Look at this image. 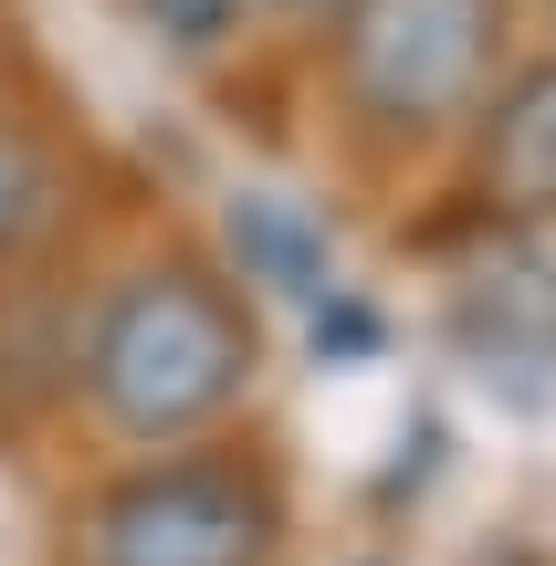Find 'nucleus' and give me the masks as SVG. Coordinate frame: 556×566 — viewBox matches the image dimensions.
Masks as SVG:
<instances>
[{
	"instance_id": "obj_1",
	"label": "nucleus",
	"mask_w": 556,
	"mask_h": 566,
	"mask_svg": "<svg viewBox=\"0 0 556 566\" xmlns=\"http://www.w3.org/2000/svg\"><path fill=\"white\" fill-rule=\"evenodd\" d=\"M263 378V325L210 263H137L95 294L74 336V399L105 441L168 451L221 430Z\"/></svg>"
},
{
	"instance_id": "obj_2",
	"label": "nucleus",
	"mask_w": 556,
	"mask_h": 566,
	"mask_svg": "<svg viewBox=\"0 0 556 566\" xmlns=\"http://www.w3.org/2000/svg\"><path fill=\"white\" fill-rule=\"evenodd\" d=\"M504 42H515L504 0H336L326 11L336 116L378 158H420L473 126V105L515 63Z\"/></svg>"
},
{
	"instance_id": "obj_3",
	"label": "nucleus",
	"mask_w": 556,
	"mask_h": 566,
	"mask_svg": "<svg viewBox=\"0 0 556 566\" xmlns=\"http://www.w3.org/2000/svg\"><path fill=\"white\" fill-rule=\"evenodd\" d=\"M294 535L284 483L252 451H147L84 504V566H273Z\"/></svg>"
},
{
	"instance_id": "obj_4",
	"label": "nucleus",
	"mask_w": 556,
	"mask_h": 566,
	"mask_svg": "<svg viewBox=\"0 0 556 566\" xmlns=\"http://www.w3.org/2000/svg\"><path fill=\"white\" fill-rule=\"evenodd\" d=\"M462 137H473V200L515 231H546L556 221V53L504 63Z\"/></svg>"
},
{
	"instance_id": "obj_5",
	"label": "nucleus",
	"mask_w": 556,
	"mask_h": 566,
	"mask_svg": "<svg viewBox=\"0 0 556 566\" xmlns=\"http://www.w3.org/2000/svg\"><path fill=\"white\" fill-rule=\"evenodd\" d=\"M221 252L242 283H263V294L284 304H336L347 283H336V231L315 221L294 189H231L221 200Z\"/></svg>"
},
{
	"instance_id": "obj_6",
	"label": "nucleus",
	"mask_w": 556,
	"mask_h": 566,
	"mask_svg": "<svg viewBox=\"0 0 556 566\" xmlns=\"http://www.w3.org/2000/svg\"><path fill=\"white\" fill-rule=\"evenodd\" d=\"M63 200H74L63 158L32 137V126H11V116H0V273H11L21 252H32L42 231L63 221Z\"/></svg>"
},
{
	"instance_id": "obj_7",
	"label": "nucleus",
	"mask_w": 556,
	"mask_h": 566,
	"mask_svg": "<svg viewBox=\"0 0 556 566\" xmlns=\"http://www.w3.org/2000/svg\"><path fill=\"white\" fill-rule=\"evenodd\" d=\"M126 11H137V32L158 42V53L210 63L221 42H242V21L263 11V0H126Z\"/></svg>"
},
{
	"instance_id": "obj_8",
	"label": "nucleus",
	"mask_w": 556,
	"mask_h": 566,
	"mask_svg": "<svg viewBox=\"0 0 556 566\" xmlns=\"http://www.w3.org/2000/svg\"><path fill=\"white\" fill-rule=\"evenodd\" d=\"M263 11H284V21H326L336 0H263Z\"/></svg>"
},
{
	"instance_id": "obj_9",
	"label": "nucleus",
	"mask_w": 556,
	"mask_h": 566,
	"mask_svg": "<svg viewBox=\"0 0 556 566\" xmlns=\"http://www.w3.org/2000/svg\"><path fill=\"white\" fill-rule=\"evenodd\" d=\"M546 32H556V0H546Z\"/></svg>"
}]
</instances>
